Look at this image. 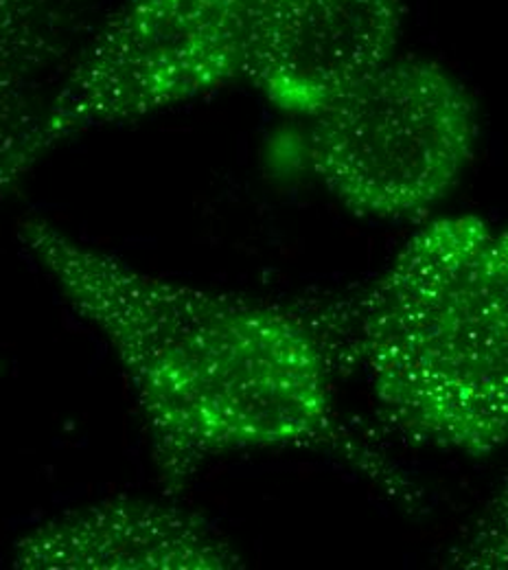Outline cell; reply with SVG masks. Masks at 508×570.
<instances>
[{"mask_svg":"<svg viewBox=\"0 0 508 570\" xmlns=\"http://www.w3.org/2000/svg\"><path fill=\"white\" fill-rule=\"evenodd\" d=\"M22 239L74 314L114 352L169 492L226 454L325 450L408 500V483L338 413L340 366L320 305L169 282L44 219L24 222Z\"/></svg>","mask_w":508,"mask_h":570,"instance_id":"cell-1","label":"cell"},{"mask_svg":"<svg viewBox=\"0 0 508 570\" xmlns=\"http://www.w3.org/2000/svg\"><path fill=\"white\" fill-rule=\"evenodd\" d=\"M449 567L508 570V474L449 553Z\"/></svg>","mask_w":508,"mask_h":570,"instance_id":"cell-8","label":"cell"},{"mask_svg":"<svg viewBox=\"0 0 508 570\" xmlns=\"http://www.w3.org/2000/svg\"><path fill=\"white\" fill-rule=\"evenodd\" d=\"M22 79L0 75V196L13 189L29 171L27 135L36 121L29 117Z\"/></svg>","mask_w":508,"mask_h":570,"instance_id":"cell-9","label":"cell"},{"mask_svg":"<svg viewBox=\"0 0 508 570\" xmlns=\"http://www.w3.org/2000/svg\"><path fill=\"white\" fill-rule=\"evenodd\" d=\"M401 0H279L252 75L279 108L313 117L395 58Z\"/></svg>","mask_w":508,"mask_h":570,"instance_id":"cell-5","label":"cell"},{"mask_svg":"<svg viewBox=\"0 0 508 570\" xmlns=\"http://www.w3.org/2000/svg\"><path fill=\"white\" fill-rule=\"evenodd\" d=\"M22 570H230L237 551L198 513L143 499L101 500L38 524L13 547Z\"/></svg>","mask_w":508,"mask_h":570,"instance_id":"cell-6","label":"cell"},{"mask_svg":"<svg viewBox=\"0 0 508 570\" xmlns=\"http://www.w3.org/2000/svg\"><path fill=\"white\" fill-rule=\"evenodd\" d=\"M277 0H128L92 36L27 135L33 169L60 142L137 121L257 71Z\"/></svg>","mask_w":508,"mask_h":570,"instance_id":"cell-3","label":"cell"},{"mask_svg":"<svg viewBox=\"0 0 508 570\" xmlns=\"http://www.w3.org/2000/svg\"><path fill=\"white\" fill-rule=\"evenodd\" d=\"M83 0H0V75L27 81L64 51Z\"/></svg>","mask_w":508,"mask_h":570,"instance_id":"cell-7","label":"cell"},{"mask_svg":"<svg viewBox=\"0 0 508 570\" xmlns=\"http://www.w3.org/2000/svg\"><path fill=\"white\" fill-rule=\"evenodd\" d=\"M320 316L340 371L362 373L390 430L442 452L508 454L507 226L435 219Z\"/></svg>","mask_w":508,"mask_h":570,"instance_id":"cell-2","label":"cell"},{"mask_svg":"<svg viewBox=\"0 0 508 570\" xmlns=\"http://www.w3.org/2000/svg\"><path fill=\"white\" fill-rule=\"evenodd\" d=\"M307 158L349 212L401 219L430 212L478 142V108L440 65L392 58L309 117Z\"/></svg>","mask_w":508,"mask_h":570,"instance_id":"cell-4","label":"cell"}]
</instances>
